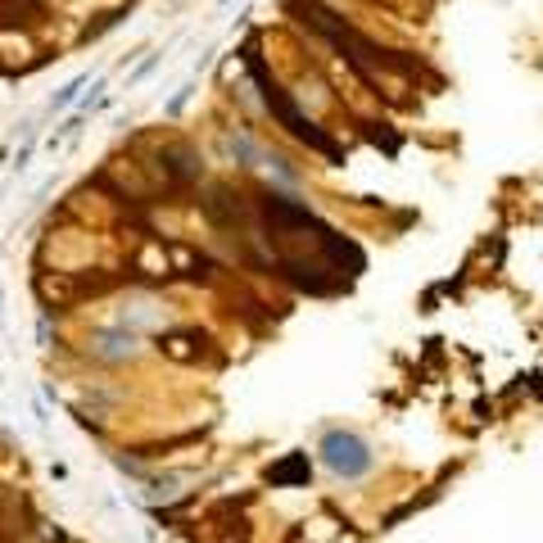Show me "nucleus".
Listing matches in <instances>:
<instances>
[{
	"label": "nucleus",
	"instance_id": "1",
	"mask_svg": "<svg viewBox=\"0 0 543 543\" xmlns=\"http://www.w3.org/2000/svg\"><path fill=\"white\" fill-rule=\"evenodd\" d=\"M82 86H86V77H72V82L64 86V91H55V109H68L72 100H77V91H82Z\"/></svg>",
	"mask_w": 543,
	"mask_h": 543
}]
</instances>
